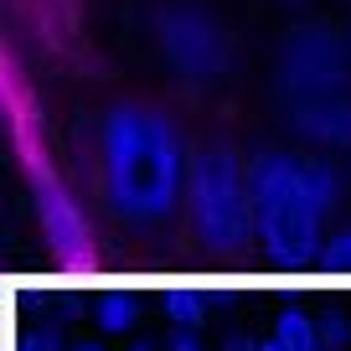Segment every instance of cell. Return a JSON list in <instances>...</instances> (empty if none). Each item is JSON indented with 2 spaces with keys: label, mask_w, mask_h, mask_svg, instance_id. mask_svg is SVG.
I'll list each match as a JSON object with an SVG mask.
<instances>
[{
  "label": "cell",
  "mask_w": 351,
  "mask_h": 351,
  "mask_svg": "<svg viewBox=\"0 0 351 351\" xmlns=\"http://www.w3.org/2000/svg\"><path fill=\"white\" fill-rule=\"evenodd\" d=\"M93 165H99L104 207L130 228H155L186 202L191 150L160 109L114 104L99 119Z\"/></svg>",
  "instance_id": "1"
},
{
  "label": "cell",
  "mask_w": 351,
  "mask_h": 351,
  "mask_svg": "<svg viewBox=\"0 0 351 351\" xmlns=\"http://www.w3.org/2000/svg\"><path fill=\"white\" fill-rule=\"evenodd\" d=\"M253 243L274 263H310L336 212L341 171L326 155L263 150L253 155Z\"/></svg>",
  "instance_id": "2"
},
{
  "label": "cell",
  "mask_w": 351,
  "mask_h": 351,
  "mask_svg": "<svg viewBox=\"0 0 351 351\" xmlns=\"http://www.w3.org/2000/svg\"><path fill=\"white\" fill-rule=\"evenodd\" d=\"M274 99L310 150H351V42L330 26L289 32L274 62Z\"/></svg>",
  "instance_id": "3"
},
{
  "label": "cell",
  "mask_w": 351,
  "mask_h": 351,
  "mask_svg": "<svg viewBox=\"0 0 351 351\" xmlns=\"http://www.w3.org/2000/svg\"><path fill=\"white\" fill-rule=\"evenodd\" d=\"M253 160L232 145H202L191 150L186 176V212L207 253H238L253 238Z\"/></svg>",
  "instance_id": "4"
},
{
  "label": "cell",
  "mask_w": 351,
  "mask_h": 351,
  "mask_svg": "<svg viewBox=\"0 0 351 351\" xmlns=\"http://www.w3.org/2000/svg\"><path fill=\"white\" fill-rule=\"evenodd\" d=\"M155 52L186 88H212L232 62V36L207 5L165 0L155 11Z\"/></svg>",
  "instance_id": "5"
},
{
  "label": "cell",
  "mask_w": 351,
  "mask_h": 351,
  "mask_svg": "<svg viewBox=\"0 0 351 351\" xmlns=\"http://www.w3.org/2000/svg\"><path fill=\"white\" fill-rule=\"evenodd\" d=\"M32 202H36V222H42V238L52 248V258L62 269H88L93 263V228H88L77 197L47 165H32Z\"/></svg>",
  "instance_id": "6"
},
{
  "label": "cell",
  "mask_w": 351,
  "mask_h": 351,
  "mask_svg": "<svg viewBox=\"0 0 351 351\" xmlns=\"http://www.w3.org/2000/svg\"><path fill=\"white\" fill-rule=\"evenodd\" d=\"M274 341L285 351H326V346H320V320H310L305 310H279Z\"/></svg>",
  "instance_id": "7"
},
{
  "label": "cell",
  "mask_w": 351,
  "mask_h": 351,
  "mask_svg": "<svg viewBox=\"0 0 351 351\" xmlns=\"http://www.w3.org/2000/svg\"><path fill=\"white\" fill-rule=\"evenodd\" d=\"M134 320H140V305H134L130 295H104L99 300V326L109 330V336H124Z\"/></svg>",
  "instance_id": "8"
},
{
  "label": "cell",
  "mask_w": 351,
  "mask_h": 351,
  "mask_svg": "<svg viewBox=\"0 0 351 351\" xmlns=\"http://www.w3.org/2000/svg\"><path fill=\"white\" fill-rule=\"evenodd\" d=\"M346 341H351V320L341 315V310H336V315H326V320H320V346H326V351H341Z\"/></svg>",
  "instance_id": "9"
},
{
  "label": "cell",
  "mask_w": 351,
  "mask_h": 351,
  "mask_svg": "<svg viewBox=\"0 0 351 351\" xmlns=\"http://www.w3.org/2000/svg\"><path fill=\"white\" fill-rule=\"evenodd\" d=\"M171 315L181 320V326H197V320H202V305H197L191 295H176V300H171Z\"/></svg>",
  "instance_id": "10"
},
{
  "label": "cell",
  "mask_w": 351,
  "mask_h": 351,
  "mask_svg": "<svg viewBox=\"0 0 351 351\" xmlns=\"http://www.w3.org/2000/svg\"><path fill=\"white\" fill-rule=\"evenodd\" d=\"M171 351H207V346H202L191 330H176V336H171Z\"/></svg>",
  "instance_id": "11"
},
{
  "label": "cell",
  "mask_w": 351,
  "mask_h": 351,
  "mask_svg": "<svg viewBox=\"0 0 351 351\" xmlns=\"http://www.w3.org/2000/svg\"><path fill=\"white\" fill-rule=\"evenodd\" d=\"M222 351H258V341H248V336H228V341H222Z\"/></svg>",
  "instance_id": "12"
},
{
  "label": "cell",
  "mask_w": 351,
  "mask_h": 351,
  "mask_svg": "<svg viewBox=\"0 0 351 351\" xmlns=\"http://www.w3.org/2000/svg\"><path fill=\"white\" fill-rule=\"evenodd\" d=\"M67 351H104L99 341H77V346H67Z\"/></svg>",
  "instance_id": "13"
},
{
  "label": "cell",
  "mask_w": 351,
  "mask_h": 351,
  "mask_svg": "<svg viewBox=\"0 0 351 351\" xmlns=\"http://www.w3.org/2000/svg\"><path fill=\"white\" fill-rule=\"evenodd\" d=\"M258 351H285V346H279V341H258Z\"/></svg>",
  "instance_id": "14"
},
{
  "label": "cell",
  "mask_w": 351,
  "mask_h": 351,
  "mask_svg": "<svg viewBox=\"0 0 351 351\" xmlns=\"http://www.w3.org/2000/svg\"><path fill=\"white\" fill-rule=\"evenodd\" d=\"M130 351H155V346H150V341H134V346H130Z\"/></svg>",
  "instance_id": "15"
},
{
  "label": "cell",
  "mask_w": 351,
  "mask_h": 351,
  "mask_svg": "<svg viewBox=\"0 0 351 351\" xmlns=\"http://www.w3.org/2000/svg\"><path fill=\"white\" fill-rule=\"evenodd\" d=\"M279 5H305V0H279Z\"/></svg>",
  "instance_id": "16"
}]
</instances>
